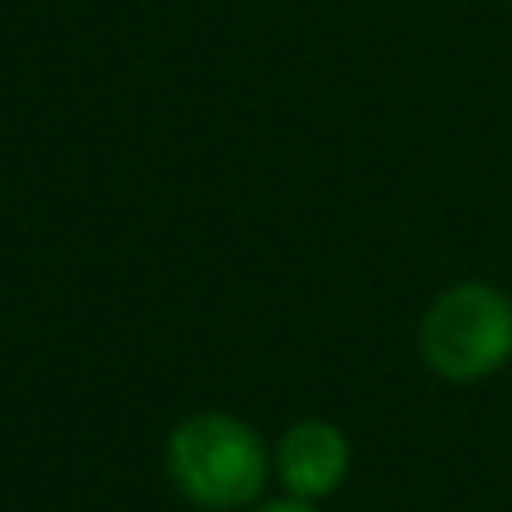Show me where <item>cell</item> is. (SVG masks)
<instances>
[{
    "instance_id": "2",
    "label": "cell",
    "mask_w": 512,
    "mask_h": 512,
    "mask_svg": "<svg viewBox=\"0 0 512 512\" xmlns=\"http://www.w3.org/2000/svg\"><path fill=\"white\" fill-rule=\"evenodd\" d=\"M422 358L445 381H485L512 358V300L485 281L449 286L422 318Z\"/></svg>"
},
{
    "instance_id": "3",
    "label": "cell",
    "mask_w": 512,
    "mask_h": 512,
    "mask_svg": "<svg viewBox=\"0 0 512 512\" xmlns=\"http://www.w3.org/2000/svg\"><path fill=\"white\" fill-rule=\"evenodd\" d=\"M277 476L290 490V499L318 503L336 494L349 476V440L336 422H295L277 445Z\"/></svg>"
},
{
    "instance_id": "4",
    "label": "cell",
    "mask_w": 512,
    "mask_h": 512,
    "mask_svg": "<svg viewBox=\"0 0 512 512\" xmlns=\"http://www.w3.org/2000/svg\"><path fill=\"white\" fill-rule=\"evenodd\" d=\"M259 512H318V508L304 499H281V503H268V508H259Z\"/></svg>"
},
{
    "instance_id": "1",
    "label": "cell",
    "mask_w": 512,
    "mask_h": 512,
    "mask_svg": "<svg viewBox=\"0 0 512 512\" xmlns=\"http://www.w3.org/2000/svg\"><path fill=\"white\" fill-rule=\"evenodd\" d=\"M168 476L195 508L236 512L250 508L268 485V454L245 422L200 413L168 440Z\"/></svg>"
}]
</instances>
